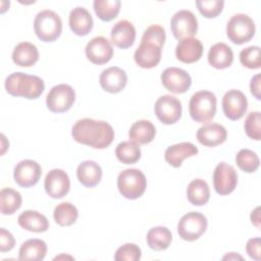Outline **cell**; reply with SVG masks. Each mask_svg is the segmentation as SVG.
<instances>
[{
	"label": "cell",
	"mask_w": 261,
	"mask_h": 261,
	"mask_svg": "<svg viewBox=\"0 0 261 261\" xmlns=\"http://www.w3.org/2000/svg\"><path fill=\"white\" fill-rule=\"evenodd\" d=\"M47 253V245L40 239H30L19 248L18 259L23 261H41Z\"/></svg>",
	"instance_id": "29"
},
{
	"label": "cell",
	"mask_w": 261,
	"mask_h": 261,
	"mask_svg": "<svg viewBox=\"0 0 261 261\" xmlns=\"http://www.w3.org/2000/svg\"><path fill=\"white\" fill-rule=\"evenodd\" d=\"M156 135L154 124L149 120H138L129 128V141L138 145H146L153 141Z\"/></svg>",
	"instance_id": "27"
},
{
	"label": "cell",
	"mask_w": 261,
	"mask_h": 261,
	"mask_svg": "<svg viewBox=\"0 0 261 261\" xmlns=\"http://www.w3.org/2000/svg\"><path fill=\"white\" fill-rule=\"evenodd\" d=\"M121 2L119 0H95L93 3L95 13L103 21H111L120 10Z\"/></svg>",
	"instance_id": "32"
},
{
	"label": "cell",
	"mask_w": 261,
	"mask_h": 261,
	"mask_svg": "<svg viewBox=\"0 0 261 261\" xmlns=\"http://www.w3.org/2000/svg\"><path fill=\"white\" fill-rule=\"evenodd\" d=\"M203 54V45L196 38H186L179 40L175 47L176 58L184 63H194Z\"/></svg>",
	"instance_id": "20"
},
{
	"label": "cell",
	"mask_w": 261,
	"mask_h": 261,
	"mask_svg": "<svg viewBox=\"0 0 261 261\" xmlns=\"http://www.w3.org/2000/svg\"><path fill=\"white\" fill-rule=\"evenodd\" d=\"M99 82L105 92L116 94L125 88L127 83V75L125 71L120 67L111 66L101 72Z\"/></svg>",
	"instance_id": "18"
},
{
	"label": "cell",
	"mask_w": 261,
	"mask_h": 261,
	"mask_svg": "<svg viewBox=\"0 0 261 261\" xmlns=\"http://www.w3.org/2000/svg\"><path fill=\"white\" fill-rule=\"evenodd\" d=\"M0 200L1 213L4 215L13 214L20 208L22 202L20 194L11 188H4L1 190Z\"/></svg>",
	"instance_id": "33"
},
{
	"label": "cell",
	"mask_w": 261,
	"mask_h": 261,
	"mask_svg": "<svg viewBox=\"0 0 261 261\" xmlns=\"http://www.w3.org/2000/svg\"><path fill=\"white\" fill-rule=\"evenodd\" d=\"M86 56L94 64H105L112 58L113 48L106 38L95 37L86 46Z\"/></svg>",
	"instance_id": "17"
},
{
	"label": "cell",
	"mask_w": 261,
	"mask_h": 261,
	"mask_svg": "<svg viewBox=\"0 0 261 261\" xmlns=\"http://www.w3.org/2000/svg\"><path fill=\"white\" fill-rule=\"evenodd\" d=\"M237 258H239V259H242V257L241 256H239V255H236L233 252H231V253H229V254H227L226 256H224L223 257V259L225 260V259H237Z\"/></svg>",
	"instance_id": "45"
},
{
	"label": "cell",
	"mask_w": 261,
	"mask_h": 261,
	"mask_svg": "<svg viewBox=\"0 0 261 261\" xmlns=\"http://www.w3.org/2000/svg\"><path fill=\"white\" fill-rule=\"evenodd\" d=\"M12 60L16 65L22 67L33 66L39 60V51L37 47L30 42L17 44L12 51Z\"/></svg>",
	"instance_id": "26"
},
{
	"label": "cell",
	"mask_w": 261,
	"mask_h": 261,
	"mask_svg": "<svg viewBox=\"0 0 261 261\" xmlns=\"http://www.w3.org/2000/svg\"><path fill=\"white\" fill-rule=\"evenodd\" d=\"M117 188L124 198L135 200L145 193L147 179L141 170L127 168L119 173L117 177Z\"/></svg>",
	"instance_id": "6"
},
{
	"label": "cell",
	"mask_w": 261,
	"mask_h": 261,
	"mask_svg": "<svg viewBox=\"0 0 261 261\" xmlns=\"http://www.w3.org/2000/svg\"><path fill=\"white\" fill-rule=\"evenodd\" d=\"M170 29L174 38L177 40L193 38L198 31L197 17L190 10H178L171 17Z\"/></svg>",
	"instance_id": "10"
},
{
	"label": "cell",
	"mask_w": 261,
	"mask_h": 261,
	"mask_svg": "<svg viewBox=\"0 0 261 261\" xmlns=\"http://www.w3.org/2000/svg\"><path fill=\"white\" fill-rule=\"evenodd\" d=\"M236 163L240 169L247 173L255 172L260 164L258 155L250 149H242L236 156Z\"/></svg>",
	"instance_id": "36"
},
{
	"label": "cell",
	"mask_w": 261,
	"mask_h": 261,
	"mask_svg": "<svg viewBox=\"0 0 261 261\" xmlns=\"http://www.w3.org/2000/svg\"><path fill=\"white\" fill-rule=\"evenodd\" d=\"M253 19L244 13H238L230 17L226 24L227 38L237 45L249 42L255 35Z\"/></svg>",
	"instance_id": "7"
},
{
	"label": "cell",
	"mask_w": 261,
	"mask_h": 261,
	"mask_svg": "<svg viewBox=\"0 0 261 261\" xmlns=\"http://www.w3.org/2000/svg\"><path fill=\"white\" fill-rule=\"evenodd\" d=\"M241 63L250 69H258L261 66L260 47L250 46L243 49L240 53Z\"/></svg>",
	"instance_id": "37"
},
{
	"label": "cell",
	"mask_w": 261,
	"mask_h": 261,
	"mask_svg": "<svg viewBox=\"0 0 261 261\" xmlns=\"http://www.w3.org/2000/svg\"><path fill=\"white\" fill-rule=\"evenodd\" d=\"M76 176L79 181L86 188H94L101 181L102 169L95 161L86 160L79 164Z\"/></svg>",
	"instance_id": "23"
},
{
	"label": "cell",
	"mask_w": 261,
	"mask_h": 261,
	"mask_svg": "<svg viewBox=\"0 0 261 261\" xmlns=\"http://www.w3.org/2000/svg\"><path fill=\"white\" fill-rule=\"evenodd\" d=\"M181 103L171 95H163L157 99L154 111L157 118L164 124H173L181 116Z\"/></svg>",
	"instance_id": "11"
},
{
	"label": "cell",
	"mask_w": 261,
	"mask_h": 261,
	"mask_svg": "<svg viewBox=\"0 0 261 261\" xmlns=\"http://www.w3.org/2000/svg\"><path fill=\"white\" fill-rule=\"evenodd\" d=\"M227 132L219 123H206L197 130V140L206 147H215L225 142Z\"/></svg>",
	"instance_id": "21"
},
{
	"label": "cell",
	"mask_w": 261,
	"mask_h": 261,
	"mask_svg": "<svg viewBox=\"0 0 261 261\" xmlns=\"http://www.w3.org/2000/svg\"><path fill=\"white\" fill-rule=\"evenodd\" d=\"M71 136L80 144L95 149H105L114 139L112 126L104 120L92 118L79 119L72 126Z\"/></svg>",
	"instance_id": "1"
},
{
	"label": "cell",
	"mask_w": 261,
	"mask_h": 261,
	"mask_svg": "<svg viewBox=\"0 0 261 261\" xmlns=\"http://www.w3.org/2000/svg\"><path fill=\"white\" fill-rule=\"evenodd\" d=\"M196 5L203 16L207 18H214L221 13L224 6V1L202 0V1H196Z\"/></svg>",
	"instance_id": "39"
},
{
	"label": "cell",
	"mask_w": 261,
	"mask_h": 261,
	"mask_svg": "<svg viewBox=\"0 0 261 261\" xmlns=\"http://www.w3.org/2000/svg\"><path fill=\"white\" fill-rule=\"evenodd\" d=\"M164 42L165 31L161 25L152 24L147 28L134 54L136 63L142 68H153L157 66L161 59Z\"/></svg>",
	"instance_id": "2"
},
{
	"label": "cell",
	"mask_w": 261,
	"mask_h": 261,
	"mask_svg": "<svg viewBox=\"0 0 261 261\" xmlns=\"http://www.w3.org/2000/svg\"><path fill=\"white\" fill-rule=\"evenodd\" d=\"M146 240L152 250L163 251L169 247L172 241V234L165 226H155L148 231Z\"/></svg>",
	"instance_id": "31"
},
{
	"label": "cell",
	"mask_w": 261,
	"mask_h": 261,
	"mask_svg": "<svg viewBox=\"0 0 261 261\" xmlns=\"http://www.w3.org/2000/svg\"><path fill=\"white\" fill-rule=\"evenodd\" d=\"M260 79H261V75L258 73L256 75H254L251 80V83H250V90H251V93L252 95L257 99V100H260L261 99V95H260Z\"/></svg>",
	"instance_id": "43"
},
{
	"label": "cell",
	"mask_w": 261,
	"mask_h": 261,
	"mask_svg": "<svg viewBox=\"0 0 261 261\" xmlns=\"http://www.w3.org/2000/svg\"><path fill=\"white\" fill-rule=\"evenodd\" d=\"M44 89L45 84L41 77L24 72H13L5 80L6 92L15 97L37 99L42 95Z\"/></svg>",
	"instance_id": "3"
},
{
	"label": "cell",
	"mask_w": 261,
	"mask_h": 261,
	"mask_svg": "<svg viewBox=\"0 0 261 261\" xmlns=\"http://www.w3.org/2000/svg\"><path fill=\"white\" fill-rule=\"evenodd\" d=\"M238 184V174L234 168L225 162L216 165L213 172V186L217 194L225 196L233 192Z\"/></svg>",
	"instance_id": "12"
},
{
	"label": "cell",
	"mask_w": 261,
	"mask_h": 261,
	"mask_svg": "<svg viewBox=\"0 0 261 261\" xmlns=\"http://www.w3.org/2000/svg\"><path fill=\"white\" fill-rule=\"evenodd\" d=\"M233 53L229 46L224 43H216L210 47L208 52V62L217 69H224L231 65Z\"/></svg>",
	"instance_id": "25"
},
{
	"label": "cell",
	"mask_w": 261,
	"mask_h": 261,
	"mask_svg": "<svg viewBox=\"0 0 261 261\" xmlns=\"http://www.w3.org/2000/svg\"><path fill=\"white\" fill-rule=\"evenodd\" d=\"M246 250H247L248 255L252 259H254L256 261H259L260 260V254H261V240H260V238L250 239L247 242Z\"/></svg>",
	"instance_id": "42"
},
{
	"label": "cell",
	"mask_w": 261,
	"mask_h": 261,
	"mask_svg": "<svg viewBox=\"0 0 261 261\" xmlns=\"http://www.w3.org/2000/svg\"><path fill=\"white\" fill-rule=\"evenodd\" d=\"M117 159L124 164H134L141 158L140 146L132 141H124L117 145L115 149Z\"/></svg>",
	"instance_id": "35"
},
{
	"label": "cell",
	"mask_w": 261,
	"mask_h": 261,
	"mask_svg": "<svg viewBox=\"0 0 261 261\" xmlns=\"http://www.w3.org/2000/svg\"><path fill=\"white\" fill-rule=\"evenodd\" d=\"M93 18L84 7H75L69 13V27L77 36H87L93 29Z\"/></svg>",
	"instance_id": "24"
},
{
	"label": "cell",
	"mask_w": 261,
	"mask_h": 261,
	"mask_svg": "<svg viewBox=\"0 0 261 261\" xmlns=\"http://www.w3.org/2000/svg\"><path fill=\"white\" fill-rule=\"evenodd\" d=\"M15 240L10 231L6 230L4 227L0 228V251L2 253L10 251L14 248Z\"/></svg>",
	"instance_id": "41"
},
{
	"label": "cell",
	"mask_w": 261,
	"mask_h": 261,
	"mask_svg": "<svg viewBox=\"0 0 261 261\" xmlns=\"http://www.w3.org/2000/svg\"><path fill=\"white\" fill-rule=\"evenodd\" d=\"M79 216L77 209L69 202H63L58 204L53 212L55 222L60 226H69L73 224Z\"/></svg>",
	"instance_id": "34"
},
{
	"label": "cell",
	"mask_w": 261,
	"mask_h": 261,
	"mask_svg": "<svg viewBox=\"0 0 261 261\" xmlns=\"http://www.w3.org/2000/svg\"><path fill=\"white\" fill-rule=\"evenodd\" d=\"M36 36L43 42H54L62 32V21L59 15L49 9L40 11L34 20Z\"/></svg>",
	"instance_id": "5"
},
{
	"label": "cell",
	"mask_w": 261,
	"mask_h": 261,
	"mask_svg": "<svg viewBox=\"0 0 261 261\" xmlns=\"http://www.w3.org/2000/svg\"><path fill=\"white\" fill-rule=\"evenodd\" d=\"M75 100V92L69 85L60 84L54 86L46 97L47 108L54 113L68 111Z\"/></svg>",
	"instance_id": "9"
},
{
	"label": "cell",
	"mask_w": 261,
	"mask_h": 261,
	"mask_svg": "<svg viewBox=\"0 0 261 261\" xmlns=\"http://www.w3.org/2000/svg\"><path fill=\"white\" fill-rule=\"evenodd\" d=\"M161 82L163 87L173 93L182 94L187 92L191 85V75L184 69L178 67H168L161 73Z\"/></svg>",
	"instance_id": "13"
},
{
	"label": "cell",
	"mask_w": 261,
	"mask_h": 261,
	"mask_svg": "<svg viewBox=\"0 0 261 261\" xmlns=\"http://www.w3.org/2000/svg\"><path fill=\"white\" fill-rule=\"evenodd\" d=\"M187 197L189 202L195 206L205 205L210 198V189L208 184L201 178L192 180L187 189Z\"/></svg>",
	"instance_id": "30"
},
{
	"label": "cell",
	"mask_w": 261,
	"mask_h": 261,
	"mask_svg": "<svg viewBox=\"0 0 261 261\" xmlns=\"http://www.w3.org/2000/svg\"><path fill=\"white\" fill-rule=\"evenodd\" d=\"M260 207H257L254 211L251 213V221L252 223L257 227L260 228Z\"/></svg>",
	"instance_id": "44"
},
{
	"label": "cell",
	"mask_w": 261,
	"mask_h": 261,
	"mask_svg": "<svg viewBox=\"0 0 261 261\" xmlns=\"http://www.w3.org/2000/svg\"><path fill=\"white\" fill-rule=\"evenodd\" d=\"M42 174L40 164L34 160L25 159L19 161L13 171L14 181L21 188H30L35 186Z\"/></svg>",
	"instance_id": "15"
},
{
	"label": "cell",
	"mask_w": 261,
	"mask_h": 261,
	"mask_svg": "<svg viewBox=\"0 0 261 261\" xmlns=\"http://www.w3.org/2000/svg\"><path fill=\"white\" fill-rule=\"evenodd\" d=\"M18 224L33 232H44L49 228V221L45 215L35 210H25L18 216Z\"/></svg>",
	"instance_id": "28"
},
{
	"label": "cell",
	"mask_w": 261,
	"mask_h": 261,
	"mask_svg": "<svg viewBox=\"0 0 261 261\" xmlns=\"http://www.w3.org/2000/svg\"><path fill=\"white\" fill-rule=\"evenodd\" d=\"M44 188L51 198L61 199L69 192L70 180L64 170L54 168L47 173L44 181Z\"/></svg>",
	"instance_id": "16"
},
{
	"label": "cell",
	"mask_w": 261,
	"mask_h": 261,
	"mask_svg": "<svg viewBox=\"0 0 261 261\" xmlns=\"http://www.w3.org/2000/svg\"><path fill=\"white\" fill-rule=\"evenodd\" d=\"M248 109V100L245 94L239 90L227 91L222 98V110L230 120L241 119Z\"/></svg>",
	"instance_id": "14"
},
{
	"label": "cell",
	"mask_w": 261,
	"mask_h": 261,
	"mask_svg": "<svg viewBox=\"0 0 261 261\" xmlns=\"http://www.w3.org/2000/svg\"><path fill=\"white\" fill-rule=\"evenodd\" d=\"M136 39V29L134 24L126 20H120L116 22L110 33V40L112 44L118 48L126 49L133 46Z\"/></svg>",
	"instance_id": "19"
},
{
	"label": "cell",
	"mask_w": 261,
	"mask_h": 261,
	"mask_svg": "<svg viewBox=\"0 0 261 261\" xmlns=\"http://www.w3.org/2000/svg\"><path fill=\"white\" fill-rule=\"evenodd\" d=\"M198 151V148L194 144L182 142L169 146L165 151L164 158L169 165L173 167H179L186 158L197 155Z\"/></svg>",
	"instance_id": "22"
},
{
	"label": "cell",
	"mask_w": 261,
	"mask_h": 261,
	"mask_svg": "<svg viewBox=\"0 0 261 261\" xmlns=\"http://www.w3.org/2000/svg\"><path fill=\"white\" fill-rule=\"evenodd\" d=\"M244 127L249 138L259 141L261 139V113L259 111L250 112L246 117Z\"/></svg>",
	"instance_id": "38"
},
{
	"label": "cell",
	"mask_w": 261,
	"mask_h": 261,
	"mask_svg": "<svg viewBox=\"0 0 261 261\" xmlns=\"http://www.w3.org/2000/svg\"><path fill=\"white\" fill-rule=\"evenodd\" d=\"M141 249L134 243L120 246L114 255L116 261H138L141 259Z\"/></svg>",
	"instance_id": "40"
},
{
	"label": "cell",
	"mask_w": 261,
	"mask_h": 261,
	"mask_svg": "<svg viewBox=\"0 0 261 261\" xmlns=\"http://www.w3.org/2000/svg\"><path fill=\"white\" fill-rule=\"evenodd\" d=\"M216 96L210 91L196 92L189 103V112L193 120L205 123L213 119L216 113Z\"/></svg>",
	"instance_id": "4"
},
{
	"label": "cell",
	"mask_w": 261,
	"mask_h": 261,
	"mask_svg": "<svg viewBox=\"0 0 261 261\" xmlns=\"http://www.w3.org/2000/svg\"><path fill=\"white\" fill-rule=\"evenodd\" d=\"M208 221L205 215L199 212H189L185 214L177 223L179 237L188 242L198 240L207 229Z\"/></svg>",
	"instance_id": "8"
}]
</instances>
